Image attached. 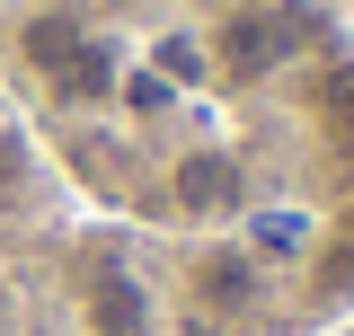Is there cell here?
<instances>
[{
	"label": "cell",
	"instance_id": "7",
	"mask_svg": "<svg viewBox=\"0 0 354 336\" xmlns=\"http://www.w3.org/2000/svg\"><path fill=\"white\" fill-rule=\"evenodd\" d=\"M310 248V212H257V248L248 256H301Z\"/></svg>",
	"mask_w": 354,
	"mask_h": 336
},
{
	"label": "cell",
	"instance_id": "3",
	"mask_svg": "<svg viewBox=\"0 0 354 336\" xmlns=\"http://www.w3.org/2000/svg\"><path fill=\"white\" fill-rule=\"evenodd\" d=\"M80 328L88 336H151V328H160L151 283H142L133 265H115V256H97V265L80 274Z\"/></svg>",
	"mask_w": 354,
	"mask_h": 336
},
{
	"label": "cell",
	"instance_id": "5",
	"mask_svg": "<svg viewBox=\"0 0 354 336\" xmlns=\"http://www.w3.org/2000/svg\"><path fill=\"white\" fill-rule=\"evenodd\" d=\"M18 44H27V62H36L44 80H53V71H62V62H71V53L88 44V18H80V0H71V9H62V0H53V9H36Z\"/></svg>",
	"mask_w": 354,
	"mask_h": 336
},
{
	"label": "cell",
	"instance_id": "8",
	"mask_svg": "<svg viewBox=\"0 0 354 336\" xmlns=\"http://www.w3.org/2000/svg\"><path fill=\"white\" fill-rule=\"evenodd\" d=\"M169 97H177V88L160 80V71H124V106H133V115H160Z\"/></svg>",
	"mask_w": 354,
	"mask_h": 336
},
{
	"label": "cell",
	"instance_id": "6",
	"mask_svg": "<svg viewBox=\"0 0 354 336\" xmlns=\"http://www.w3.org/2000/svg\"><path fill=\"white\" fill-rule=\"evenodd\" d=\"M124 80V71H115V53H106V44L88 36L80 53H71V62H62V71H53V88H62V97H71V106H88V97H106V88Z\"/></svg>",
	"mask_w": 354,
	"mask_h": 336
},
{
	"label": "cell",
	"instance_id": "1",
	"mask_svg": "<svg viewBox=\"0 0 354 336\" xmlns=\"http://www.w3.org/2000/svg\"><path fill=\"white\" fill-rule=\"evenodd\" d=\"M169 204L186 212V221H230V212L248 204V168H239V151H221V142L177 151V168H169Z\"/></svg>",
	"mask_w": 354,
	"mask_h": 336
},
{
	"label": "cell",
	"instance_id": "4",
	"mask_svg": "<svg viewBox=\"0 0 354 336\" xmlns=\"http://www.w3.org/2000/svg\"><path fill=\"white\" fill-rule=\"evenodd\" d=\"M257 292H266V274H257V256H248V248L221 239V248L195 256V310H204V319H248Z\"/></svg>",
	"mask_w": 354,
	"mask_h": 336
},
{
	"label": "cell",
	"instance_id": "2",
	"mask_svg": "<svg viewBox=\"0 0 354 336\" xmlns=\"http://www.w3.org/2000/svg\"><path fill=\"white\" fill-rule=\"evenodd\" d=\"M204 53H213L221 80H266V71L292 53V27H283V9H221Z\"/></svg>",
	"mask_w": 354,
	"mask_h": 336
}]
</instances>
